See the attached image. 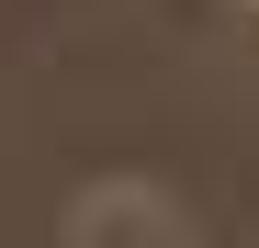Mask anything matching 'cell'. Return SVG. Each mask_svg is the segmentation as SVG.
<instances>
[{"label":"cell","mask_w":259,"mask_h":248,"mask_svg":"<svg viewBox=\"0 0 259 248\" xmlns=\"http://www.w3.org/2000/svg\"><path fill=\"white\" fill-rule=\"evenodd\" d=\"M57 248H192V226L158 181H91V192H68Z\"/></svg>","instance_id":"1"},{"label":"cell","mask_w":259,"mask_h":248,"mask_svg":"<svg viewBox=\"0 0 259 248\" xmlns=\"http://www.w3.org/2000/svg\"><path fill=\"white\" fill-rule=\"evenodd\" d=\"M203 12H214V23H226V34H237V46H259V0H203Z\"/></svg>","instance_id":"2"}]
</instances>
